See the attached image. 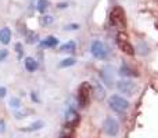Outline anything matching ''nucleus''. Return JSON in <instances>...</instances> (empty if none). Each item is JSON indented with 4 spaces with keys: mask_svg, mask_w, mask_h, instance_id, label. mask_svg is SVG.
<instances>
[{
    "mask_svg": "<svg viewBox=\"0 0 158 138\" xmlns=\"http://www.w3.org/2000/svg\"><path fill=\"white\" fill-rule=\"evenodd\" d=\"M75 50H77V43L74 40H69L61 46V51H64V53H74Z\"/></svg>",
    "mask_w": 158,
    "mask_h": 138,
    "instance_id": "16",
    "label": "nucleus"
},
{
    "mask_svg": "<svg viewBox=\"0 0 158 138\" xmlns=\"http://www.w3.org/2000/svg\"><path fill=\"white\" fill-rule=\"evenodd\" d=\"M11 41V30L10 28H2L0 29V43L2 44H8Z\"/></svg>",
    "mask_w": 158,
    "mask_h": 138,
    "instance_id": "11",
    "label": "nucleus"
},
{
    "mask_svg": "<svg viewBox=\"0 0 158 138\" xmlns=\"http://www.w3.org/2000/svg\"><path fill=\"white\" fill-rule=\"evenodd\" d=\"M103 130L108 137H117L119 133V123L114 117H107L103 123Z\"/></svg>",
    "mask_w": 158,
    "mask_h": 138,
    "instance_id": "6",
    "label": "nucleus"
},
{
    "mask_svg": "<svg viewBox=\"0 0 158 138\" xmlns=\"http://www.w3.org/2000/svg\"><path fill=\"white\" fill-rule=\"evenodd\" d=\"M0 133H4V122L0 120Z\"/></svg>",
    "mask_w": 158,
    "mask_h": 138,
    "instance_id": "26",
    "label": "nucleus"
},
{
    "mask_svg": "<svg viewBox=\"0 0 158 138\" xmlns=\"http://www.w3.org/2000/svg\"><path fill=\"white\" fill-rule=\"evenodd\" d=\"M75 64H77L75 58H64L58 65H60V68H69V66H74Z\"/></svg>",
    "mask_w": 158,
    "mask_h": 138,
    "instance_id": "17",
    "label": "nucleus"
},
{
    "mask_svg": "<svg viewBox=\"0 0 158 138\" xmlns=\"http://www.w3.org/2000/svg\"><path fill=\"white\" fill-rule=\"evenodd\" d=\"M118 91L122 93L125 95H133L137 90V84L133 80H129V79H121L115 83Z\"/></svg>",
    "mask_w": 158,
    "mask_h": 138,
    "instance_id": "3",
    "label": "nucleus"
},
{
    "mask_svg": "<svg viewBox=\"0 0 158 138\" xmlns=\"http://www.w3.org/2000/svg\"><path fill=\"white\" fill-rule=\"evenodd\" d=\"M93 91H94V95L98 101L104 100V97H106V89H103V86L98 81H96V84L93 86Z\"/></svg>",
    "mask_w": 158,
    "mask_h": 138,
    "instance_id": "14",
    "label": "nucleus"
},
{
    "mask_svg": "<svg viewBox=\"0 0 158 138\" xmlns=\"http://www.w3.org/2000/svg\"><path fill=\"white\" fill-rule=\"evenodd\" d=\"M44 126V123L42 122V120H36V122H33L32 124H29L28 127H22L21 131H24V133H32V131H38L40 130L42 127Z\"/></svg>",
    "mask_w": 158,
    "mask_h": 138,
    "instance_id": "12",
    "label": "nucleus"
},
{
    "mask_svg": "<svg viewBox=\"0 0 158 138\" xmlns=\"http://www.w3.org/2000/svg\"><path fill=\"white\" fill-rule=\"evenodd\" d=\"M115 73H117V70L112 65H106L103 66V69L100 70V77L101 80L104 81V84H106L107 87H112V84H114V77H115Z\"/></svg>",
    "mask_w": 158,
    "mask_h": 138,
    "instance_id": "7",
    "label": "nucleus"
},
{
    "mask_svg": "<svg viewBox=\"0 0 158 138\" xmlns=\"http://www.w3.org/2000/svg\"><path fill=\"white\" fill-rule=\"evenodd\" d=\"M6 94H7V90H6V87H0V100H2V98H4Z\"/></svg>",
    "mask_w": 158,
    "mask_h": 138,
    "instance_id": "23",
    "label": "nucleus"
},
{
    "mask_svg": "<svg viewBox=\"0 0 158 138\" xmlns=\"http://www.w3.org/2000/svg\"><path fill=\"white\" fill-rule=\"evenodd\" d=\"M53 22H54V18H53L52 15H44L43 18L40 19V24H42V26H44V28H47V26H52V25H53Z\"/></svg>",
    "mask_w": 158,
    "mask_h": 138,
    "instance_id": "18",
    "label": "nucleus"
},
{
    "mask_svg": "<svg viewBox=\"0 0 158 138\" xmlns=\"http://www.w3.org/2000/svg\"><path fill=\"white\" fill-rule=\"evenodd\" d=\"M10 106H13L14 109H18L19 106H21V101H19L18 98H11L10 100Z\"/></svg>",
    "mask_w": 158,
    "mask_h": 138,
    "instance_id": "20",
    "label": "nucleus"
},
{
    "mask_svg": "<svg viewBox=\"0 0 158 138\" xmlns=\"http://www.w3.org/2000/svg\"><path fill=\"white\" fill-rule=\"evenodd\" d=\"M65 122L67 126H74L75 123L79 122V115L75 109H68L65 112Z\"/></svg>",
    "mask_w": 158,
    "mask_h": 138,
    "instance_id": "10",
    "label": "nucleus"
},
{
    "mask_svg": "<svg viewBox=\"0 0 158 138\" xmlns=\"http://www.w3.org/2000/svg\"><path fill=\"white\" fill-rule=\"evenodd\" d=\"M90 51H92V55L96 58V60H106V57H107L106 47H104V44L101 43L100 40H93L92 41Z\"/></svg>",
    "mask_w": 158,
    "mask_h": 138,
    "instance_id": "8",
    "label": "nucleus"
},
{
    "mask_svg": "<svg viewBox=\"0 0 158 138\" xmlns=\"http://www.w3.org/2000/svg\"><path fill=\"white\" fill-rule=\"evenodd\" d=\"M36 39H38V36H36V33H32V36H28V41H29V43H33V41L36 40Z\"/></svg>",
    "mask_w": 158,
    "mask_h": 138,
    "instance_id": "24",
    "label": "nucleus"
},
{
    "mask_svg": "<svg viewBox=\"0 0 158 138\" xmlns=\"http://www.w3.org/2000/svg\"><path fill=\"white\" fill-rule=\"evenodd\" d=\"M38 68H39L38 62H36L32 57H27V58H25V69H27L28 72H36Z\"/></svg>",
    "mask_w": 158,
    "mask_h": 138,
    "instance_id": "15",
    "label": "nucleus"
},
{
    "mask_svg": "<svg viewBox=\"0 0 158 138\" xmlns=\"http://www.w3.org/2000/svg\"><path fill=\"white\" fill-rule=\"evenodd\" d=\"M117 41H118V46H119V49L122 50L125 54L135 55V49H133V46L131 44L128 35H126L125 32L118 33V35H117Z\"/></svg>",
    "mask_w": 158,
    "mask_h": 138,
    "instance_id": "5",
    "label": "nucleus"
},
{
    "mask_svg": "<svg viewBox=\"0 0 158 138\" xmlns=\"http://www.w3.org/2000/svg\"><path fill=\"white\" fill-rule=\"evenodd\" d=\"M90 94H92V87H90V84L82 83L81 87H79V91H78V101H79V105H81L82 108L89 105Z\"/></svg>",
    "mask_w": 158,
    "mask_h": 138,
    "instance_id": "4",
    "label": "nucleus"
},
{
    "mask_svg": "<svg viewBox=\"0 0 158 138\" xmlns=\"http://www.w3.org/2000/svg\"><path fill=\"white\" fill-rule=\"evenodd\" d=\"M57 44H58L57 37H54V36H47L46 39L40 40L39 46H40V49H54V47H57Z\"/></svg>",
    "mask_w": 158,
    "mask_h": 138,
    "instance_id": "9",
    "label": "nucleus"
},
{
    "mask_svg": "<svg viewBox=\"0 0 158 138\" xmlns=\"http://www.w3.org/2000/svg\"><path fill=\"white\" fill-rule=\"evenodd\" d=\"M110 22L112 26L118 28V29H125L126 28V15L122 7H114L110 13Z\"/></svg>",
    "mask_w": 158,
    "mask_h": 138,
    "instance_id": "1",
    "label": "nucleus"
},
{
    "mask_svg": "<svg viewBox=\"0 0 158 138\" xmlns=\"http://www.w3.org/2000/svg\"><path fill=\"white\" fill-rule=\"evenodd\" d=\"M7 55H8V51L7 50H0V62H2V61H4L6 58H7Z\"/></svg>",
    "mask_w": 158,
    "mask_h": 138,
    "instance_id": "21",
    "label": "nucleus"
},
{
    "mask_svg": "<svg viewBox=\"0 0 158 138\" xmlns=\"http://www.w3.org/2000/svg\"><path fill=\"white\" fill-rule=\"evenodd\" d=\"M108 105H110V108L115 112H125L126 109L129 108V101L126 100V98L121 97V95L114 94L110 97Z\"/></svg>",
    "mask_w": 158,
    "mask_h": 138,
    "instance_id": "2",
    "label": "nucleus"
},
{
    "mask_svg": "<svg viewBox=\"0 0 158 138\" xmlns=\"http://www.w3.org/2000/svg\"><path fill=\"white\" fill-rule=\"evenodd\" d=\"M118 72H119V75L122 76V77H135V76L137 75V73L135 72V70L132 69L131 66L125 65V64H123V65L121 66V68H119V70H118Z\"/></svg>",
    "mask_w": 158,
    "mask_h": 138,
    "instance_id": "13",
    "label": "nucleus"
},
{
    "mask_svg": "<svg viewBox=\"0 0 158 138\" xmlns=\"http://www.w3.org/2000/svg\"><path fill=\"white\" fill-rule=\"evenodd\" d=\"M78 28H79V25L75 24V25H67L65 29H78Z\"/></svg>",
    "mask_w": 158,
    "mask_h": 138,
    "instance_id": "25",
    "label": "nucleus"
},
{
    "mask_svg": "<svg viewBox=\"0 0 158 138\" xmlns=\"http://www.w3.org/2000/svg\"><path fill=\"white\" fill-rule=\"evenodd\" d=\"M47 7H49V2L47 0H38V11L40 14L46 13Z\"/></svg>",
    "mask_w": 158,
    "mask_h": 138,
    "instance_id": "19",
    "label": "nucleus"
},
{
    "mask_svg": "<svg viewBox=\"0 0 158 138\" xmlns=\"http://www.w3.org/2000/svg\"><path fill=\"white\" fill-rule=\"evenodd\" d=\"M15 50H17V53H18V55H17V57L21 58V57H22V46H21L19 43L15 44Z\"/></svg>",
    "mask_w": 158,
    "mask_h": 138,
    "instance_id": "22",
    "label": "nucleus"
}]
</instances>
